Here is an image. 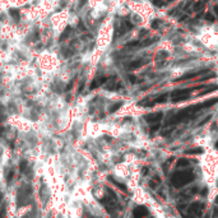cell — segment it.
Returning <instances> with one entry per match:
<instances>
[{
	"label": "cell",
	"instance_id": "cell-8",
	"mask_svg": "<svg viewBox=\"0 0 218 218\" xmlns=\"http://www.w3.org/2000/svg\"><path fill=\"white\" fill-rule=\"evenodd\" d=\"M218 197V185L217 186H212V187H208V202L209 203H213L214 199Z\"/></svg>",
	"mask_w": 218,
	"mask_h": 218
},
{
	"label": "cell",
	"instance_id": "cell-6",
	"mask_svg": "<svg viewBox=\"0 0 218 218\" xmlns=\"http://www.w3.org/2000/svg\"><path fill=\"white\" fill-rule=\"evenodd\" d=\"M132 200L139 205H148L153 200V198L144 187L138 186L137 189H134L132 191Z\"/></svg>",
	"mask_w": 218,
	"mask_h": 218
},
{
	"label": "cell",
	"instance_id": "cell-3",
	"mask_svg": "<svg viewBox=\"0 0 218 218\" xmlns=\"http://www.w3.org/2000/svg\"><path fill=\"white\" fill-rule=\"evenodd\" d=\"M197 40L202 46L216 51L218 50V29L214 26H204L199 29Z\"/></svg>",
	"mask_w": 218,
	"mask_h": 218
},
{
	"label": "cell",
	"instance_id": "cell-1",
	"mask_svg": "<svg viewBox=\"0 0 218 218\" xmlns=\"http://www.w3.org/2000/svg\"><path fill=\"white\" fill-rule=\"evenodd\" d=\"M199 167L202 177L208 187L218 185V151L213 145L204 148L203 154L199 157Z\"/></svg>",
	"mask_w": 218,
	"mask_h": 218
},
{
	"label": "cell",
	"instance_id": "cell-4",
	"mask_svg": "<svg viewBox=\"0 0 218 218\" xmlns=\"http://www.w3.org/2000/svg\"><path fill=\"white\" fill-rule=\"evenodd\" d=\"M112 36H114V21H112V18L110 17V18H107L98 28L97 40H96V45H97L98 51L103 52L109 47L111 41H112Z\"/></svg>",
	"mask_w": 218,
	"mask_h": 218
},
{
	"label": "cell",
	"instance_id": "cell-5",
	"mask_svg": "<svg viewBox=\"0 0 218 218\" xmlns=\"http://www.w3.org/2000/svg\"><path fill=\"white\" fill-rule=\"evenodd\" d=\"M143 114H144V110L140 106L135 105L134 102H126L114 114V117H124V116L140 117Z\"/></svg>",
	"mask_w": 218,
	"mask_h": 218
},
{
	"label": "cell",
	"instance_id": "cell-10",
	"mask_svg": "<svg viewBox=\"0 0 218 218\" xmlns=\"http://www.w3.org/2000/svg\"><path fill=\"white\" fill-rule=\"evenodd\" d=\"M217 125H218V121H217Z\"/></svg>",
	"mask_w": 218,
	"mask_h": 218
},
{
	"label": "cell",
	"instance_id": "cell-2",
	"mask_svg": "<svg viewBox=\"0 0 218 218\" xmlns=\"http://www.w3.org/2000/svg\"><path fill=\"white\" fill-rule=\"evenodd\" d=\"M126 5H128L130 13L140 15L148 24L157 17L156 8L152 5L149 0H128Z\"/></svg>",
	"mask_w": 218,
	"mask_h": 218
},
{
	"label": "cell",
	"instance_id": "cell-7",
	"mask_svg": "<svg viewBox=\"0 0 218 218\" xmlns=\"http://www.w3.org/2000/svg\"><path fill=\"white\" fill-rule=\"evenodd\" d=\"M112 174L116 179L121 180V181H126V179L130 175V164L126 163L125 161H122L120 163H115L112 166Z\"/></svg>",
	"mask_w": 218,
	"mask_h": 218
},
{
	"label": "cell",
	"instance_id": "cell-9",
	"mask_svg": "<svg viewBox=\"0 0 218 218\" xmlns=\"http://www.w3.org/2000/svg\"><path fill=\"white\" fill-rule=\"evenodd\" d=\"M87 3L92 9V8H96V6L101 5V4H105V0H87Z\"/></svg>",
	"mask_w": 218,
	"mask_h": 218
}]
</instances>
